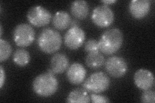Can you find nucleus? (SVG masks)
I'll list each match as a JSON object with an SVG mask.
<instances>
[{
  "instance_id": "nucleus-9",
  "label": "nucleus",
  "mask_w": 155,
  "mask_h": 103,
  "mask_svg": "<svg viewBox=\"0 0 155 103\" xmlns=\"http://www.w3.org/2000/svg\"><path fill=\"white\" fill-rule=\"evenodd\" d=\"M85 40V33L79 27L69 28L64 36V43L70 50H75L80 48Z\"/></svg>"
},
{
  "instance_id": "nucleus-19",
  "label": "nucleus",
  "mask_w": 155,
  "mask_h": 103,
  "mask_svg": "<svg viewBox=\"0 0 155 103\" xmlns=\"http://www.w3.org/2000/svg\"><path fill=\"white\" fill-rule=\"evenodd\" d=\"M12 53V47L10 43L3 39L0 40V61L7 60Z\"/></svg>"
},
{
  "instance_id": "nucleus-3",
  "label": "nucleus",
  "mask_w": 155,
  "mask_h": 103,
  "mask_svg": "<svg viewBox=\"0 0 155 103\" xmlns=\"http://www.w3.org/2000/svg\"><path fill=\"white\" fill-rule=\"evenodd\" d=\"M61 44V34L51 28L43 29L38 38V46L40 50L48 54H51L59 50Z\"/></svg>"
},
{
  "instance_id": "nucleus-8",
  "label": "nucleus",
  "mask_w": 155,
  "mask_h": 103,
  "mask_svg": "<svg viewBox=\"0 0 155 103\" xmlns=\"http://www.w3.org/2000/svg\"><path fill=\"white\" fill-rule=\"evenodd\" d=\"M105 70L109 74L114 78H120L127 73V63L124 58L114 56L105 61Z\"/></svg>"
},
{
  "instance_id": "nucleus-13",
  "label": "nucleus",
  "mask_w": 155,
  "mask_h": 103,
  "mask_svg": "<svg viewBox=\"0 0 155 103\" xmlns=\"http://www.w3.org/2000/svg\"><path fill=\"white\" fill-rule=\"evenodd\" d=\"M69 66L68 57L62 53H58L53 56L51 60L50 68L54 74H61L65 72Z\"/></svg>"
},
{
  "instance_id": "nucleus-6",
  "label": "nucleus",
  "mask_w": 155,
  "mask_h": 103,
  "mask_svg": "<svg viewBox=\"0 0 155 103\" xmlns=\"http://www.w3.org/2000/svg\"><path fill=\"white\" fill-rule=\"evenodd\" d=\"M92 21L100 28L109 27L114 21V14L108 5H102L96 7L92 12Z\"/></svg>"
},
{
  "instance_id": "nucleus-14",
  "label": "nucleus",
  "mask_w": 155,
  "mask_h": 103,
  "mask_svg": "<svg viewBox=\"0 0 155 103\" xmlns=\"http://www.w3.org/2000/svg\"><path fill=\"white\" fill-rule=\"evenodd\" d=\"M71 12L77 19H85L89 15V5L84 0H77L71 3Z\"/></svg>"
},
{
  "instance_id": "nucleus-1",
  "label": "nucleus",
  "mask_w": 155,
  "mask_h": 103,
  "mask_svg": "<svg viewBox=\"0 0 155 103\" xmlns=\"http://www.w3.org/2000/svg\"><path fill=\"white\" fill-rule=\"evenodd\" d=\"M124 41L123 34L117 28L107 30L98 41L99 50L105 55H112L122 47Z\"/></svg>"
},
{
  "instance_id": "nucleus-26",
  "label": "nucleus",
  "mask_w": 155,
  "mask_h": 103,
  "mask_svg": "<svg viewBox=\"0 0 155 103\" xmlns=\"http://www.w3.org/2000/svg\"><path fill=\"white\" fill-rule=\"evenodd\" d=\"M0 28H1V31H0V32H1V33H0V36H2V34H3V28H2V26L0 25Z\"/></svg>"
},
{
  "instance_id": "nucleus-5",
  "label": "nucleus",
  "mask_w": 155,
  "mask_h": 103,
  "mask_svg": "<svg viewBox=\"0 0 155 103\" xmlns=\"http://www.w3.org/2000/svg\"><path fill=\"white\" fill-rule=\"evenodd\" d=\"M13 40L17 46L27 47L35 40V31L30 24H19L13 31Z\"/></svg>"
},
{
  "instance_id": "nucleus-17",
  "label": "nucleus",
  "mask_w": 155,
  "mask_h": 103,
  "mask_svg": "<svg viewBox=\"0 0 155 103\" xmlns=\"http://www.w3.org/2000/svg\"><path fill=\"white\" fill-rule=\"evenodd\" d=\"M105 61L104 55L98 51L88 53L85 58L86 65L93 70L102 67L105 64Z\"/></svg>"
},
{
  "instance_id": "nucleus-16",
  "label": "nucleus",
  "mask_w": 155,
  "mask_h": 103,
  "mask_svg": "<svg viewBox=\"0 0 155 103\" xmlns=\"http://www.w3.org/2000/svg\"><path fill=\"white\" fill-rule=\"evenodd\" d=\"M66 102L69 103H88L91 102V98L88 92L85 89H75L71 91L67 96Z\"/></svg>"
},
{
  "instance_id": "nucleus-22",
  "label": "nucleus",
  "mask_w": 155,
  "mask_h": 103,
  "mask_svg": "<svg viewBox=\"0 0 155 103\" xmlns=\"http://www.w3.org/2000/svg\"><path fill=\"white\" fill-rule=\"evenodd\" d=\"M90 98L91 101L93 103H106L110 101L107 97L96 94V93L91 94Z\"/></svg>"
},
{
  "instance_id": "nucleus-11",
  "label": "nucleus",
  "mask_w": 155,
  "mask_h": 103,
  "mask_svg": "<svg viewBox=\"0 0 155 103\" xmlns=\"http://www.w3.org/2000/svg\"><path fill=\"white\" fill-rule=\"evenodd\" d=\"M87 74L85 67L79 63H74L67 70V78L71 84L78 85L84 82Z\"/></svg>"
},
{
  "instance_id": "nucleus-25",
  "label": "nucleus",
  "mask_w": 155,
  "mask_h": 103,
  "mask_svg": "<svg viewBox=\"0 0 155 103\" xmlns=\"http://www.w3.org/2000/svg\"><path fill=\"white\" fill-rule=\"evenodd\" d=\"M79 24H80L79 21H78V20H76V19H74V20H72L71 24V27H79Z\"/></svg>"
},
{
  "instance_id": "nucleus-15",
  "label": "nucleus",
  "mask_w": 155,
  "mask_h": 103,
  "mask_svg": "<svg viewBox=\"0 0 155 103\" xmlns=\"http://www.w3.org/2000/svg\"><path fill=\"white\" fill-rule=\"evenodd\" d=\"M52 21L55 28L59 31H63L71 26L72 19L67 12L60 11L54 14Z\"/></svg>"
},
{
  "instance_id": "nucleus-12",
  "label": "nucleus",
  "mask_w": 155,
  "mask_h": 103,
  "mask_svg": "<svg viewBox=\"0 0 155 103\" xmlns=\"http://www.w3.org/2000/svg\"><path fill=\"white\" fill-rule=\"evenodd\" d=\"M129 12L131 16L138 19H142L149 14L151 2L149 0H133L129 3Z\"/></svg>"
},
{
  "instance_id": "nucleus-2",
  "label": "nucleus",
  "mask_w": 155,
  "mask_h": 103,
  "mask_svg": "<svg viewBox=\"0 0 155 103\" xmlns=\"http://www.w3.org/2000/svg\"><path fill=\"white\" fill-rule=\"evenodd\" d=\"M59 86V81L54 74L48 73H41L36 76L32 82V89L35 93L43 97L54 95Z\"/></svg>"
},
{
  "instance_id": "nucleus-20",
  "label": "nucleus",
  "mask_w": 155,
  "mask_h": 103,
  "mask_svg": "<svg viewBox=\"0 0 155 103\" xmlns=\"http://www.w3.org/2000/svg\"><path fill=\"white\" fill-rule=\"evenodd\" d=\"M84 48L85 52L87 53L98 52L99 51L98 41L94 39H90L85 43Z\"/></svg>"
},
{
  "instance_id": "nucleus-23",
  "label": "nucleus",
  "mask_w": 155,
  "mask_h": 103,
  "mask_svg": "<svg viewBox=\"0 0 155 103\" xmlns=\"http://www.w3.org/2000/svg\"><path fill=\"white\" fill-rule=\"evenodd\" d=\"M5 72L3 69V67L2 66H0V88H2L3 85L5 81Z\"/></svg>"
},
{
  "instance_id": "nucleus-4",
  "label": "nucleus",
  "mask_w": 155,
  "mask_h": 103,
  "mask_svg": "<svg viewBox=\"0 0 155 103\" xmlns=\"http://www.w3.org/2000/svg\"><path fill=\"white\" fill-rule=\"evenodd\" d=\"M110 80L109 76L102 72L93 73L84 81V89L92 93H99L106 91L109 88Z\"/></svg>"
},
{
  "instance_id": "nucleus-21",
  "label": "nucleus",
  "mask_w": 155,
  "mask_h": 103,
  "mask_svg": "<svg viewBox=\"0 0 155 103\" xmlns=\"http://www.w3.org/2000/svg\"><path fill=\"white\" fill-rule=\"evenodd\" d=\"M141 101L144 103H154L155 92L151 89L143 90L141 96Z\"/></svg>"
},
{
  "instance_id": "nucleus-7",
  "label": "nucleus",
  "mask_w": 155,
  "mask_h": 103,
  "mask_svg": "<svg viewBox=\"0 0 155 103\" xmlns=\"http://www.w3.org/2000/svg\"><path fill=\"white\" fill-rule=\"evenodd\" d=\"M27 18L32 25L41 27L47 25L51 21V13L41 6L32 7L29 9L27 14Z\"/></svg>"
},
{
  "instance_id": "nucleus-18",
  "label": "nucleus",
  "mask_w": 155,
  "mask_h": 103,
  "mask_svg": "<svg viewBox=\"0 0 155 103\" xmlns=\"http://www.w3.org/2000/svg\"><path fill=\"white\" fill-rule=\"evenodd\" d=\"M30 60V53L25 49L19 48L13 54V61L19 66L23 67L27 65Z\"/></svg>"
},
{
  "instance_id": "nucleus-10",
  "label": "nucleus",
  "mask_w": 155,
  "mask_h": 103,
  "mask_svg": "<svg viewBox=\"0 0 155 103\" xmlns=\"http://www.w3.org/2000/svg\"><path fill=\"white\" fill-rule=\"evenodd\" d=\"M134 81L139 89L147 90L151 89L154 85V76L149 70L140 69L135 72Z\"/></svg>"
},
{
  "instance_id": "nucleus-24",
  "label": "nucleus",
  "mask_w": 155,
  "mask_h": 103,
  "mask_svg": "<svg viewBox=\"0 0 155 103\" xmlns=\"http://www.w3.org/2000/svg\"><path fill=\"white\" fill-rule=\"evenodd\" d=\"M101 2L104 3V5H109L117 2V1L116 0H104V1H101Z\"/></svg>"
}]
</instances>
